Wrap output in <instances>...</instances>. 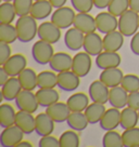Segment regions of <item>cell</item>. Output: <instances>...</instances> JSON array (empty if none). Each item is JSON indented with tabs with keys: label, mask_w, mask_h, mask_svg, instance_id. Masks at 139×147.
I'll list each match as a JSON object with an SVG mask.
<instances>
[{
	"label": "cell",
	"mask_w": 139,
	"mask_h": 147,
	"mask_svg": "<svg viewBox=\"0 0 139 147\" xmlns=\"http://www.w3.org/2000/svg\"><path fill=\"white\" fill-rule=\"evenodd\" d=\"M36 21L37 20L33 18L31 14L19 16L15 23V28L18 32V39L21 42H31L37 36L38 25Z\"/></svg>",
	"instance_id": "cell-1"
},
{
	"label": "cell",
	"mask_w": 139,
	"mask_h": 147,
	"mask_svg": "<svg viewBox=\"0 0 139 147\" xmlns=\"http://www.w3.org/2000/svg\"><path fill=\"white\" fill-rule=\"evenodd\" d=\"M125 37H133L139 29V13L128 9L119 18V28Z\"/></svg>",
	"instance_id": "cell-2"
},
{
	"label": "cell",
	"mask_w": 139,
	"mask_h": 147,
	"mask_svg": "<svg viewBox=\"0 0 139 147\" xmlns=\"http://www.w3.org/2000/svg\"><path fill=\"white\" fill-rule=\"evenodd\" d=\"M32 55L34 61L39 65L49 64L52 56L55 55V50L51 43L44 40H38L33 45Z\"/></svg>",
	"instance_id": "cell-3"
},
{
	"label": "cell",
	"mask_w": 139,
	"mask_h": 147,
	"mask_svg": "<svg viewBox=\"0 0 139 147\" xmlns=\"http://www.w3.org/2000/svg\"><path fill=\"white\" fill-rule=\"evenodd\" d=\"M75 15L76 13L74 9L64 5V7L58 8L52 12L51 22L56 24L60 29H67L74 24Z\"/></svg>",
	"instance_id": "cell-4"
},
{
	"label": "cell",
	"mask_w": 139,
	"mask_h": 147,
	"mask_svg": "<svg viewBox=\"0 0 139 147\" xmlns=\"http://www.w3.org/2000/svg\"><path fill=\"white\" fill-rule=\"evenodd\" d=\"M24 132L18 125H11L3 128L0 135V144L3 147H16L20 142L23 141Z\"/></svg>",
	"instance_id": "cell-5"
},
{
	"label": "cell",
	"mask_w": 139,
	"mask_h": 147,
	"mask_svg": "<svg viewBox=\"0 0 139 147\" xmlns=\"http://www.w3.org/2000/svg\"><path fill=\"white\" fill-rule=\"evenodd\" d=\"M93 61L91 55L87 53L86 51L78 52L73 56V64H72V70L80 78L87 76L91 69Z\"/></svg>",
	"instance_id": "cell-6"
},
{
	"label": "cell",
	"mask_w": 139,
	"mask_h": 147,
	"mask_svg": "<svg viewBox=\"0 0 139 147\" xmlns=\"http://www.w3.org/2000/svg\"><path fill=\"white\" fill-rule=\"evenodd\" d=\"M15 104L19 110H25L32 114H34L40 106L38 103L36 93L29 90H22V92L15 98Z\"/></svg>",
	"instance_id": "cell-7"
},
{
	"label": "cell",
	"mask_w": 139,
	"mask_h": 147,
	"mask_svg": "<svg viewBox=\"0 0 139 147\" xmlns=\"http://www.w3.org/2000/svg\"><path fill=\"white\" fill-rule=\"evenodd\" d=\"M26 65H27V59L25 57V55L16 53L11 55L1 66L9 74L10 77H18L26 68Z\"/></svg>",
	"instance_id": "cell-8"
},
{
	"label": "cell",
	"mask_w": 139,
	"mask_h": 147,
	"mask_svg": "<svg viewBox=\"0 0 139 147\" xmlns=\"http://www.w3.org/2000/svg\"><path fill=\"white\" fill-rule=\"evenodd\" d=\"M96 25L97 30L101 34L114 32L119 28V20L115 15L111 14L109 11L107 12H100L96 15Z\"/></svg>",
	"instance_id": "cell-9"
},
{
	"label": "cell",
	"mask_w": 139,
	"mask_h": 147,
	"mask_svg": "<svg viewBox=\"0 0 139 147\" xmlns=\"http://www.w3.org/2000/svg\"><path fill=\"white\" fill-rule=\"evenodd\" d=\"M38 38L40 40L55 45L60 40L61 29L52 22H44L38 26Z\"/></svg>",
	"instance_id": "cell-10"
},
{
	"label": "cell",
	"mask_w": 139,
	"mask_h": 147,
	"mask_svg": "<svg viewBox=\"0 0 139 147\" xmlns=\"http://www.w3.org/2000/svg\"><path fill=\"white\" fill-rule=\"evenodd\" d=\"M80 84V77L72 70H64L58 73V87L66 92L77 90Z\"/></svg>",
	"instance_id": "cell-11"
},
{
	"label": "cell",
	"mask_w": 139,
	"mask_h": 147,
	"mask_svg": "<svg viewBox=\"0 0 139 147\" xmlns=\"http://www.w3.org/2000/svg\"><path fill=\"white\" fill-rule=\"evenodd\" d=\"M88 93L89 97L93 102L106 104L107 102H109L110 88L106 86L101 80H95L89 86Z\"/></svg>",
	"instance_id": "cell-12"
},
{
	"label": "cell",
	"mask_w": 139,
	"mask_h": 147,
	"mask_svg": "<svg viewBox=\"0 0 139 147\" xmlns=\"http://www.w3.org/2000/svg\"><path fill=\"white\" fill-rule=\"evenodd\" d=\"M122 63V57L117 52L102 51L96 56V65L100 69H109L119 67Z\"/></svg>",
	"instance_id": "cell-13"
},
{
	"label": "cell",
	"mask_w": 139,
	"mask_h": 147,
	"mask_svg": "<svg viewBox=\"0 0 139 147\" xmlns=\"http://www.w3.org/2000/svg\"><path fill=\"white\" fill-rule=\"evenodd\" d=\"M83 48L91 56H97L103 51V38L96 32L86 34Z\"/></svg>",
	"instance_id": "cell-14"
},
{
	"label": "cell",
	"mask_w": 139,
	"mask_h": 147,
	"mask_svg": "<svg viewBox=\"0 0 139 147\" xmlns=\"http://www.w3.org/2000/svg\"><path fill=\"white\" fill-rule=\"evenodd\" d=\"M73 26L75 28L79 29L85 35L97 30L96 18H93V15H90L89 13H83V12H78L75 15Z\"/></svg>",
	"instance_id": "cell-15"
},
{
	"label": "cell",
	"mask_w": 139,
	"mask_h": 147,
	"mask_svg": "<svg viewBox=\"0 0 139 147\" xmlns=\"http://www.w3.org/2000/svg\"><path fill=\"white\" fill-rule=\"evenodd\" d=\"M46 113L55 120V122L61 123V122H65L67 120L72 111L66 103L57 102L55 104L46 107Z\"/></svg>",
	"instance_id": "cell-16"
},
{
	"label": "cell",
	"mask_w": 139,
	"mask_h": 147,
	"mask_svg": "<svg viewBox=\"0 0 139 147\" xmlns=\"http://www.w3.org/2000/svg\"><path fill=\"white\" fill-rule=\"evenodd\" d=\"M15 125H18L25 134H32L36 129V117L32 113L19 110L15 117Z\"/></svg>",
	"instance_id": "cell-17"
},
{
	"label": "cell",
	"mask_w": 139,
	"mask_h": 147,
	"mask_svg": "<svg viewBox=\"0 0 139 147\" xmlns=\"http://www.w3.org/2000/svg\"><path fill=\"white\" fill-rule=\"evenodd\" d=\"M85 34L75 27H70L64 35V43L71 51H79L83 48Z\"/></svg>",
	"instance_id": "cell-18"
},
{
	"label": "cell",
	"mask_w": 139,
	"mask_h": 147,
	"mask_svg": "<svg viewBox=\"0 0 139 147\" xmlns=\"http://www.w3.org/2000/svg\"><path fill=\"white\" fill-rule=\"evenodd\" d=\"M72 64H73V57L69 53H65V52L55 53L51 61L49 62L51 70H53L56 73L69 70L72 68Z\"/></svg>",
	"instance_id": "cell-19"
},
{
	"label": "cell",
	"mask_w": 139,
	"mask_h": 147,
	"mask_svg": "<svg viewBox=\"0 0 139 147\" xmlns=\"http://www.w3.org/2000/svg\"><path fill=\"white\" fill-rule=\"evenodd\" d=\"M100 127L103 129L104 131H109V130H115L119 125L121 124V111L119 108L113 107L106 110L104 115L100 120Z\"/></svg>",
	"instance_id": "cell-20"
},
{
	"label": "cell",
	"mask_w": 139,
	"mask_h": 147,
	"mask_svg": "<svg viewBox=\"0 0 139 147\" xmlns=\"http://www.w3.org/2000/svg\"><path fill=\"white\" fill-rule=\"evenodd\" d=\"M23 88L20 82L18 77H10L9 80L1 86V95L2 98H5L7 101H14L18 95L22 92Z\"/></svg>",
	"instance_id": "cell-21"
},
{
	"label": "cell",
	"mask_w": 139,
	"mask_h": 147,
	"mask_svg": "<svg viewBox=\"0 0 139 147\" xmlns=\"http://www.w3.org/2000/svg\"><path fill=\"white\" fill-rule=\"evenodd\" d=\"M123 77H124L123 70L119 67H115V68L102 69V73L99 76V80H101L106 86L111 89L113 87L121 86Z\"/></svg>",
	"instance_id": "cell-22"
},
{
	"label": "cell",
	"mask_w": 139,
	"mask_h": 147,
	"mask_svg": "<svg viewBox=\"0 0 139 147\" xmlns=\"http://www.w3.org/2000/svg\"><path fill=\"white\" fill-rule=\"evenodd\" d=\"M55 131V120L45 113H40L36 116V129L35 132L40 136L50 135Z\"/></svg>",
	"instance_id": "cell-23"
},
{
	"label": "cell",
	"mask_w": 139,
	"mask_h": 147,
	"mask_svg": "<svg viewBox=\"0 0 139 147\" xmlns=\"http://www.w3.org/2000/svg\"><path fill=\"white\" fill-rule=\"evenodd\" d=\"M124 37L120 30L106 34L103 37V50L117 52L124 45Z\"/></svg>",
	"instance_id": "cell-24"
},
{
	"label": "cell",
	"mask_w": 139,
	"mask_h": 147,
	"mask_svg": "<svg viewBox=\"0 0 139 147\" xmlns=\"http://www.w3.org/2000/svg\"><path fill=\"white\" fill-rule=\"evenodd\" d=\"M127 100H128V92L122 86L113 87L110 89L109 103L111 104V106L116 107L119 109H123L127 106Z\"/></svg>",
	"instance_id": "cell-25"
},
{
	"label": "cell",
	"mask_w": 139,
	"mask_h": 147,
	"mask_svg": "<svg viewBox=\"0 0 139 147\" xmlns=\"http://www.w3.org/2000/svg\"><path fill=\"white\" fill-rule=\"evenodd\" d=\"M52 5L50 3L49 0H38L34 1L31 10V15L37 21L46 20L49 15L52 14Z\"/></svg>",
	"instance_id": "cell-26"
},
{
	"label": "cell",
	"mask_w": 139,
	"mask_h": 147,
	"mask_svg": "<svg viewBox=\"0 0 139 147\" xmlns=\"http://www.w3.org/2000/svg\"><path fill=\"white\" fill-rule=\"evenodd\" d=\"M139 121L138 110H135L128 106L124 107L121 111V124L120 127L123 130L137 127Z\"/></svg>",
	"instance_id": "cell-27"
},
{
	"label": "cell",
	"mask_w": 139,
	"mask_h": 147,
	"mask_svg": "<svg viewBox=\"0 0 139 147\" xmlns=\"http://www.w3.org/2000/svg\"><path fill=\"white\" fill-rule=\"evenodd\" d=\"M89 98L90 97L87 96V94L78 92L71 95L67 98L66 104L70 107L71 111H85V109L89 105Z\"/></svg>",
	"instance_id": "cell-28"
},
{
	"label": "cell",
	"mask_w": 139,
	"mask_h": 147,
	"mask_svg": "<svg viewBox=\"0 0 139 147\" xmlns=\"http://www.w3.org/2000/svg\"><path fill=\"white\" fill-rule=\"evenodd\" d=\"M36 96H37L39 105L42 107H48L59 102L60 94L57 90H55V88L53 89H39L36 91Z\"/></svg>",
	"instance_id": "cell-29"
},
{
	"label": "cell",
	"mask_w": 139,
	"mask_h": 147,
	"mask_svg": "<svg viewBox=\"0 0 139 147\" xmlns=\"http://www.w3.org/2000/svg\"><path fill=\"white\" fill-rule=\"evenodd\" d=\"M106 110L107 109H106L104 104L93 102L91 104H89L88 107L85 109L84 113H85V115L88 119L89 124H96L100 122V120L102 119Z\"/></svg>",
	"instance_id": "cell-30"
},
{
	"label": "cell",
	"mask_w": 139,
	"mask_h": 147,
	"mask_svg": "<svg viewBox=\"0 0 139 147\" xmlns=\"http://www.w3.org/2000/svg\"><path fill=\"white\" fill-rule=\"evenodd\" d=\"M37 74L35 73V70L32 68H26L24 69L22 73L18 76L20 82L22 84L23 90H29L33 91L36 88H38L37 84Z\"/></svg>",
	"instance_id": "cell-31"
},
{
	"label": "cell",
	"mask_w": 139,
	"mask_h": 147,
	"mask_svg": "<svg viewBox=\"0 0 139 147\" xmlns=\"http://www.w3.org/2000/svg\"><path fill=\"white\" fill-rule=\"evenodd\" d=\"M67 125L75 131H84L89 124V121L84 111H72L66 120Z\"/></svg>",
	"instance_id": "cell-32"
},
{
	"label": "cell",
	"mask_w": 139,
	"mask_h": 147,
	"mask_svg": "<svg viewBox=\"0 0 139 147\" xmlns=\"http://www.w3.org/2000/svg\"><path fill=\"white\" fill-rule=\"evenodd\" d=\"M37 84L39 89H53L58 86V75L53 70H42L37 76Z\"/></svg>",
	"instance_id": "cell-33"
},
{
	"label": "cell",
	"mask_w": 139,
	"mask_h": 147,
	"mask_svg": "<svg viewBox=\"0 0 139 147\" xmlns=\"http://www.w3.org/2000/svg\"><path fill=\"white\" fill-rule=\"evenodd\" d=\"M16 111L13 106L9 104H1L0 106V125L2 128H8L15 124Z\"/></svg>",
	"instance_id": "cell-34"
},
{
	"label": "cell",
	"mask_w": 139,
	"mask_h": 147,
	"mask_svg": "<svg viewBox=\"0 0 139 147\" xmlns=\"http://www.w3.org/2000/svg\"><path fill=\"white\" fill-rule=\"evenodd\" d=\"M16 16V12L12 2L3 1L0 5V23L12 24Z\"/></svg>",
	"instance_id": "cell-35"
},
{
	"label": "cell",
	"mask_w": 139,
	"mask_h": 147,
	"mask_svg": "<svg viewBox=\"0 0 139 147\" xmlns=\"http://www.w3.org/2000/svg\"><path fill=\"white\" fill-rule=\"evenodd\" d=\"M18 39V32L12 24L0 23V41L5 43H13Z\"/></svg>",
	"instance_id": "cell-36"
},
{
	"label": "cell",
	"mask_w": 139,
	"mask_h": 147,
	"mask_svg": "<svg viewBox=\"0 0 139 147\" xmlns=\"http://www.w3.org/2000/svg\"><path fill=\"white\" fill-rule=\"evenodd\" d=\"M60 147H78L80 145V138L75 130H67L61 134L60 138Z\"/></svg>",
	"instance_id": "cell-37"
},
{
	"label": "cell",
	"mask_w": 139,
	"mask_h": 147,
	"mask_svg": "<svg viewBox=\"0 0 139 147\" xmlns=\"http://www.w3.org/2000/svg\"><path fill=\"white\" fill-rule=\"evenodd\" d=\"M102 145L104 147H123L124 144L122 134L116 132L115 130H109L102 138Z\"/></svg>",
	"instance_id": "cell-38"
},
{
	"label": "cell",
	"mask_w": 139,
	"mask_h": 147,
	"mask_svg": "<svg viewBox=\"0 0 139 147\" xmlns=\"http://www.w3.org/2000/svg\"><path fill=\"white\" fill-rule=\"evenodd\" d=\"M123 144L125 147H139V128L126 129L122 133Z\"/></svg>",
	"instance_id": "cell-39"
},
{
	"label": "cell",
	"mask_w": 139,
	"mask_h": 147,
	"mask_svg": "<svg viewBox=\"0 0 139 147\" xmlns=\"http://www.w3.org/2000/svg\"><path fill=\"white\" fill-rule=\"evenodd\" d=\"M107 9L111 14L115 15L116 18H120L129 9V0H112Z\"/></svg>",
	"instance_id": "cell-40"
},
{
	"label": "cell",
	"mask_w": 139,
	"mask_h": 147,
	"mask_svg": "<svg viewBox=\"0 0 139 147\" xmlns=\"http://www.w3.org/2000/svg\"><path fill=\"white\" fill-rule=\"evenodd\" d=\"M121 86L125 89L128 93L139 91V77L133 74L124 75Z\"/></svg>",
	"instance_id": "cell-41"
},
{
	"label": "cell",
	"mask_w": 139,
	"mask_h": 147,
	"mask_svg": "<svg viewBox=\"0 0 139 147\" xmlns=\"http://www.w3.org/2000/svg\"><path fill=\"white\" fill-rule=\"evenodd\" d=\"M13 5L16 15L18 16H24L31 13L34 0H13Z\"/></svg>",
	"instance_id": "cell-42"
},
{
	"label": "cell",
	"mask_w": 139,
	"mask_h": 147,
	"mask_svg": "<svg viewBox=\"0 0 139 147\" xmlns=\"http://www.w3.org/2000/svg\"><path fill=\"white\" fill-rule=\"evenodd\" d=\"M73 9L77 12L89 13L93 5V0H70Z\"/></svg>",
	"instance_id": "cell-43"
},
{
	"label": "cell",
	"mask_w": 139,
	"mask_h": 147,
	"mask_svg": "<svg viewBox=\"0 0 139 147\" xmlns=\"http://www.w3.org/2000/svg\"><path fill=\"white\" fill-rule=\"evenodd\" d=\"M38 145L39 147H60V141L50 134V135L42 136Z\"/></svg>",
	"instance_id": "cell-44"
},
{
	"label": "cell",
	"mask_w": 139,
	"mask_h": 147,
	"mask_svg": "<svg viewBox=\"0 0 139 147\" xmlns=\"http://www.w3.org/2000/svg\"><path fill=\"white\" fill-rule=\"evenodd\" d=\"M11 48L9 43L0 41V65H2L5 61L11 56Z\"/></svg>",
	"instance_id": "cell-45"
},
{
	"label": "cell",
	"mask_w": 139,
	"mask_h": 147,
	"mask_svg": "<svg viewBox=\"0 0 139 147\" xmlns=\"http://www.w3.org/2000/svg\"><path fill=\"white\" fill-rule=\"evenodd\" d=\"M127 106L135 110H139V91L128 93Z\"/></svg>",
	"instance_id": "cell-46"
},
{
	"label": "cell",
	"mask_w": 139,
	"mask_h": 147,
	"mask_svg": "<svg viewBox=\"0 0 139 147\" xmlns=\"http://www.w3.org/2000/svg\"><path fill=\"white\" fill-rule=\"evenodd\" d=\"M130 50L135 55L139 56V32H137L130 39Z\"/></svg>",
	"instance_id": "cell-47"
},
{
	"label": "cell",
	"mask_w": 139,
	"mask_h": 147,
	"mask_svg": "<svg viewBox=\"0 0 139 147\" xmlns=\"http://www.w3.org/2000/svg\"><path fill=\"white\" fill-rule=\"evenodd\" d=\"M112 0H93V5L97 8V9H106L109 7V5L111 3Z\"/></svg>",
	"instance_id": "cell-48"
},
{
	"label": "cell",
	"mask_w": 139,
	"mask_h": 147,
	"mask_svg": "<svg viewBox=\"0 0 139 147\" xmlns=\"http://www.w3.org/2000/svg\"><path fill=\"white\" fill-rule=\"evenodd\" d=\"M10 76L9 74L5 71V69L1 66L0 67V86H3L8 80H9Z\"/></svg>",
	"instance_id": "cell-49"
},
{
	"label": "cell",
	"mask_w": 139,
	"mask_h": 147,
	"mask_svg": "<svg viewBox=\"0 0 139 147\" xmlns=\"http://www.w3.org/2000/svg\"><path fill=\"white\" fill-rule=\"evenodd\" d=\"M49 1H50V3L55 9H58V8H61V7H64L67 0H49Z\"/></svg>",
	"instance_id": "cell-50"
},
{
	"label": "cell",
	"mask_w": 139,
	"mask_h": 147,
	"mask_svg": "<svg viewBox=\"0 0 139 147\" xmlns=\"http://www.w3.org/2000/svg\"><path fill=\"white\" fill-rule=\"evenodd\" d=\"M129 9L139 13V0H129Z\"/></svg>",
	"instance_id": "cell-51"
},
{
	"label": "cell",
	"mask_w": 139,
	"mask_h": 147,
	"mask_svg": "<svg viewBox=\"0 0 139 147\" xmlns=\"http://www.w3.org/2000/svg\"><path fill=\"white\" fill-rule=\"evenodd\" d=\"M16 147H33L32 143L28 142V141H22V142H20L18 144V146Z\"/></svg>",
	"instance_id": "cell-52"
},
{
	"label": "cell",
	"mask_w": 139,
	"mask_h": 147,
	"mask_svg": "<svg viewBox=\"0 0 139 147\" xmlns=\"http://www.w3.org/2000/svg\"><path fill=\"white\" fill-rule=\"evenodd\" d=\"M1 1H2V2H3V1H8V2H13V0H1Z\"/></svg>",
	"instance_id": "cell-53"
},
{
	"label": "cell",
	"mask_w": 139,
	"mask_h": 147,
	"mask_svg": "<svg viewBox=\"0 0 139 147\" xmlns=\"http://www.w3.org/2000/svg\"><path fill=\"white\" fill-rule=\"evenodd\" d=\"M34 1H38V0H34Z\"/></svg>",
	"instance_id": "cell-54"
},
{
	"label": "cell",
	"mask_w": 139,
	"mask_h": 147,
	"mask_svg": "<svg viewBox=\"0 0 139 147\" xmlns=\"http://www.w3.org/2000/svg\"><path fill=\"white\" fill-rule=\"evenodd\" d=\"M138 115H139V110H138Z\"/></svg>",
	"instance_id": "cell-55"
}]
</instances>
